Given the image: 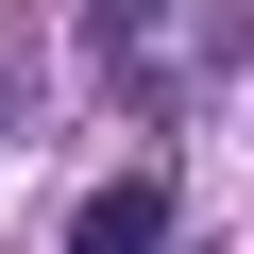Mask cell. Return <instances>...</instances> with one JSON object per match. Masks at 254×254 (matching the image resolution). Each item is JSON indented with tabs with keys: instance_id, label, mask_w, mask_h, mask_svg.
Wrapping results in <instances>:
<instances>
[{
	"instance_id": "cell-1",
	"label": "cell",
	"mask_w": 254,
	"mask_h": 254,
	"mask_svg": "<svg viewBox=\"0 0 254 254\" xmlns=\"http://www.w3.org/2000/svg\"><path fill=\"white\" fill-rule=\"evenodd\" d=\"M85 254H170V170H119V187H85V220H68Z\"/></svg>"
}]
</instances>
